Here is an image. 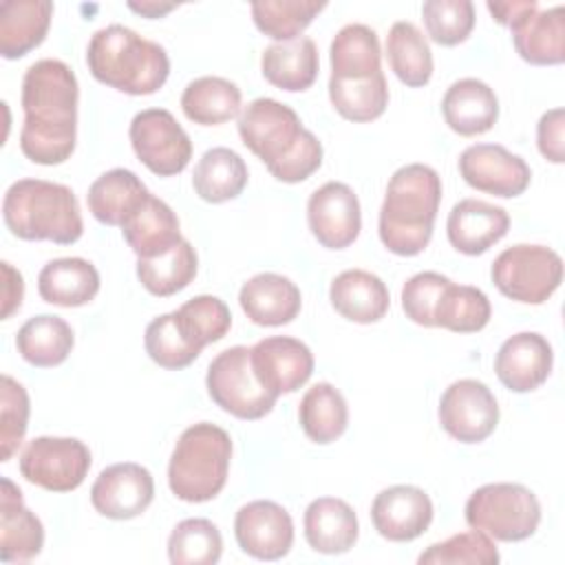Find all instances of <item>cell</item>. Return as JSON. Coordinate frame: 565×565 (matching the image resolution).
<instances>
[{
  "label": "cell",
  "mask_w": 565,
  "mask_h": 565,
  "mask_svg": "<svg viewBox=\"0 0 565 565\" xmlns=\"http://www.w3.org/2000/svg\"><path fill=\"white\" fill-rule=\"evenodd\" d=\"M79 86L62 60H38L22 77L24 124L22 154L40 166H60L71 159L77 141Z\"/></svg>",
  "instance_id": "obj_1"
},
{
  "label": "cell",
  "mask_w": 565,
  "mask_h": 565,
  "mask_svg": "<svg viewBox=\"0 0 565 565\" xmlns=\"http://www.w3.org/2000/svg\"><path fill=\"white\" fill-rule=\"evenodd\" d=\"M238 135L282 183H300L322 166V143L302 126L296 110L278 99L249 102L238 115Z\"/></svg>",
  "instance_id": "obj_2"
},
{
  "label": "cell",
  "mask_w": 565,
  "mask_h": 565,
  "mask_svg": "<svg viewBox=\"0 0 565 565\" xmlns=\"http://www.w3.org/2000/svg\"><path fill=\"white\" fill-rule=\"evenodd\" d=\"M441 203V179L424 163H408L388 179L377 218L382 245L397 256L422 254L430 238Z\"/></svg>",
  "instance_id": "obj_3"
},
{
  "label": "cell",
  "mask_w": 565,
  "mask_h": 565,
  "mask_svg": "<svg viewBox=\"0 0 565 565\" xmlns=\"http://www.w3.org/2000/svg\"><path fill=\"white\" fill-rule=\"evenodd\" d=\"M86 64L99 84L126 95H152L170 75L166 49L124 24H108L93 33Z\"/></svg>",
  "instance_id": "obj_4"
},
{
  "label": "cell",
  "mask_w": 565,
  "mask_h": 565,
  "mask_svg": "<svg viewBox=\"0 0 565 565\" xmlns=\"http://www.w3.org/2000/svg\"><path fill=\"white\" fill-rule=\"evenodd\" d=\"M7 230L22 241L73 245L84 234L77 196L71 188L44 179H18L2 199Z\"/></svg>",
  "instance_id": "obj_5"
},
{
  "label": "cell",
  "mask_w": 565,
  "mask_h": 565,
  "mask_svg": "<svg viewBox=\"0 0 565 565\" xmlns=\"http://www.w3.org/2000/svg\"><path fill=\"white\" fill-rule=\"evenodd\" d=\"M232 459L230 435L210 422L192 424L181 433L168 463L172 494L188 503L214 499L227 481Z\"/></svg>",
  "instance_id": "obj_6"
},
{
  "label": "cell",
  "mask_w": 565,
  "mask_h": 565,
  "mask_svg": "<svg viewBox=\"0 0 565 565\" xmlns=\"http://www.w3.org/2000/svg\"><path fill=\"white\" fill-rule=\"evenodd\" d=\"M466 523L494 541H525L541 523V503L536 494L521 483H486L468 497Z\"/></svg>",
  "instance_id": "obj_7"
},
{
  "label": "cell",
  "mask_w": 565,
  "mask_h": 565,
  "mask_svg": "<svg viewBox=\"0 0 565 565\" xmlns=\"http://www.w3.org/2000/svg\"><path fill=\"white\" fill-rule=\"evenodd\" d=\"M490 278L505 298L541 305L558 289L563 260L552 247L519 243L494 258Z\"/></svg>",
  "instance_id": "obj_8"
},
{
  "label": "cell",
  "mask_w": 565,
  "mask_h": 565,
  "mask_svg": "<svg viewBox=\"0 0 565 565\" xmlns=\"http://www.w3.org/2000/svg\"><path fill=\"white\" fill-rule=\"evenodd\" d=\"M205 386L212 402L238 419H260L276 404V397L258 382L252 351L243 344L221 351L210 362Z\"/></svg>",
  "instance_id": "obj_9"
},
{
  "label": "cell",
  "mask_w": 565,
  "mask_h": 565,
  "mask_svg": "<svg viewBox=\"0 0 565 565\" xmlns=\"http://www.w3.org/2000/svg\"><path fill=\"white\" fill-rule=\"evenodd\" d=\"M90 450L75 437H35L20 455V475L49 492L79 488L90 470Z\"/></svg>",
  "instance_id": "obj_10"
},
{
  "label": "cell",
  "mask_w": 565,
  "mask_h": 565,
  "mask_svg": "<svg viewBox=\"0 0 565 565\" xmlns=\"http://www.w3.org/2000/svg\"><path fill=\"white\" fill-rule=\"evenodd\" d=\"M137 159L157 177L183 172L192 159V141L174 115L166 108L137 113L128 128Z\"/></svg>",
  "instance_id": "obj_11"
},
{
  "label": "cell",
  "mask_w": 565,
  "mask_h": 565,
  "mask_svg": "<svg viewBox=\"0 0 565 565\" xmlns=\"http://www.w3.org/2000/svg\"><path fill=\"white\" fill-rule=\"evenodd\" d=\"M441 428L461 444L488 439L499 424V404L492 391L472 377L452 382L439 399Z\"/></svg>",
  "instance_id": "obj_12"
},
{
  "label": "cell",
  "mask_w": 565,
  "mask_h": 565,
  "mask_svg": "<svg viewBox=\"0 0 565 565\" xmlns=\"http://www.w3.org/2000/svg\"><path fill=\"white\" fill-rule=\"evenodd\" d=\"M459 174L470 188L501 199L523 194L532 179L525 159L499 143L468 146L459 154Z\"/></svg>",
  "instance_id": "obj_13"
},
{
  "label": "cell",
  "mask_w": 565,
  "mask_h": 565,
  "mask_svg": "<svg viewBox=\"0 0 565 565\" xmlns=\"http://www.w3.org/2000/svg\"><path fill=\"white\" fill-rule=\"evenodd\" d=\"M307 223L313 238L327 249L349 247L362 230L358 194L340 181H327L307 201Z\"/></svg>",
  "instance_id": "obj_14"
},
{
  "label": "cell",
  "mask_w": 565,
  "mask_h": 565,
  "mask_svg": "<svg viewBox=\"0 0 565 565\" xmlns=\"http://www.w3.org/2000/svg\"><path fill=\"white\" fill-rule=\"evenodd\" d=\"M234 536L245 554L258 561H278L294 545V521L280 503L256 499L238 508Z\"/></svg>",
  "instance_id": "obj_15"
},
{
  "label": "cell",
  "mask_w": 565,
  "mask_h": 565,
  "mask_svg": "<svg viewBox=\"0 0 565 565\" xmlns=\"http://www.w3.org/2000/svg\"><path fill=\"white\" fill-rule=\"evenodd\" d=\"M154 499V479L148 468L135 461H121L104 468L93 488V508L115 521H128L148 510Z\"/></svg>",
  "instance_id": "obj_16"
},
{
  "label": "cell",
  "mask_w": 565,
  "mask_h": 565,
  "mask_svg": "<svg viewBox=\"0 0 565 565\" xmlns=\"http://www.w3.org/2000/svg\"><path fill=\"white\" fill-rule=\"evenodd\" d=\"M252 366L258 382L278 399L307 384L313 373L311 349L289 335L258 340L252 349Z\"/></svg>",
  "instance_id": "obj_17"
},
{
  "label": "cell",
  "mask_w": 565,
  "mask_h": 565,
  "mask_svg": "<svg viewBox=\"0 0 565 565\" xmlns=\"http://www.w3.org/2000/svg\"><path fill=\"white\" fill-rule=\"evenodd\" d=\"M371 521L377 534L386 541H415L433 523V501L417 486H391L375 494L371 503Z\"/></svg>",
  "instance_id": "obj_18"
},
{
  "label": "cell",
  "mask_w": 565,
  "mask_h": 565,
  "mask_svg": "<svg viewBox=\"0 0 565 565\" xmlns=\"http://www.w3.org/2000/svg\"><path fill=\"white\" fill-rule=\"evenodd\" d=\"M552 362L554 353L547 338L536 331H521L499 347L494 373L508 391L530 393L550 377Z\"/></svg>",
  "instance_id": "obj_19"
},
{
  "label": "cell",
  "mask_w": 565,
  "mask_h": 565,
  "mask_svg": "<svg viewBox=\"0 0 565 565\" xmlns=\"http://www.w3.org/2000/svg\"><path fill=\"white\" fill-rule=\"evenodd\" d=\"M508 212L481 199H461L452 205L446 221L448 243L466 256L486 254L508 234Z\"/></svg>",
  "instance_id": "obj_20"
},
{
  "label": "cell",
  "mask_w": 565,
  "mask_h": 565,
  "mask_svg": "<svg viewBox=\"0 0 565 565\" xmlns=\"http://www.w3.org/2000/svg\"><path fill=\"white\" fill-rule=\"evenodd\" d=\"M238 302L254 324L282 327L300 313L302 296L296 282H291L287 276L263 271L243 282Z\"/></svg>",
  "instance_id": "obj_21"
},
{
  "label": "cell",
  "mask_w": 565,
  "mask_h": 565,
  "mask_svg": "<svg viewBox=\"0 0 565 565\" xmlns=\"http://www.w3.org/2000/svg\"><path fill=\"white\" fill-rule=\"evenodd\" d=\"M44 547L42 521L24 505L20 488L2 477L0 490V558L2 563L33 561Z\"/></svg>",
  "instance_id": "obj_22"
},
{
  "label": "cell",
  "mask_w": 565,
  "mask_h": 565,
  "mask_svg": "<svg viewBox=\"0 0 565 565\" xmlns=\"http://www.w3.org/2000/svg\"><path fill=\"white\" fill-rule=\"evenodd\" d=\"M441 115L448 128L461 137L483 135L499 119V99L486 82L461 77L446 88Z\"/></svg>",
  "instance_id": "obj_23"
},
{
  "label": "cell",
  "mask_w": 565,
  "mask_h": 565,
  "mask_svg": "<svg viewBox=\"0 0 565 565\" xmlns=\"http://www.w3.org/2000/svg\"><path fill=\"white\" fill-rule=\"evenodd\" d=\"M302 527L309 547L320 554H344L360 534L353 508L338 497L313 499L305 510Z\"/></svg>",
  "instance_id": "obj_24"
},
{
  "label": "cell",
  "mask_w": 565,
  "mask_h": 565,
  "mask_svg": "<svg viewBox=\"0 0 565 565\" xmlns=\"http://www.w3.org/2000/svg\"><path fill=\"white\" fill-rule=\"evenodd\" d=\"M121 234L137 258L161 256L183 241L174 210L152 194L121 223Z\"/></svg>",
  "instance_id": "obj_25"
},
{
  "label": "cell",
  "mask_w": 565,
  "mask_h": 565,
  "mask_svg": "<svg viewBox=\"0 0 565 565\" xmlns=\"http://www.w3.org/2000/svg\"><path fill=\"white\" fill-rule=\"evenodd\" d=\"M329 300L333 309L358 324H371L386 316L391 296L384 280L366 269H347L331 280Z\"/></svg>",
  "instance_id": "obj_26"
},
{
  "label": "cell",
  "mask_w": 565,
  "mask_h": 565,
  "mask_svg": "<svg viewBox=\"0 0 565 565\" xmlns=\"http://www.w3.org/2000/svg\"><path fill=\"white\" fill-rule=\"evenodd\" d=\"M53 18L49 0H4L0 2V55L4 60L24 57L46 38Z\"/></svg>",
  "instance_id": "obj_27"
},
{
  "label": "cell",
  "mask_w": 565,
  "mask_h": 565,
  "mask_svg": "<svg viewBox=\"0 0 565 565\" xmlns=\"http://www.w3.org/2000/svg\"><path fill=\"white\" fill-rule=\"evenodd\" d=\"M99 291L97 267L79 256L49 260L38 274V294L57 307L88 305Z\"/></svg>",
  "instance_id": "obj_28"
},
{
  "label": "cell",
  "mask_w": 565,
  "mask_h": 565,
  "mask_svg": "<svg viewBox=\"0 0 565 565\" xmlns=\"http://www.w3.org/2000/svg\"><path fill=\"white\" fill-rule=\"evenodd\" d=\"M320 57L311 38H296L291 42L269 44L260 55L263 77L287 93H302L311 88L318 77Z\"/></svg>",
  "instance_id": "obj_29"
},
{
  "label": "cell",
  "mask_w": 565,
  "mask_h": 565,
  "mask_svg": "<svg viewBox=\"0 0 565 565\" xmlns=\"http://www.w3.org/2000/svg\"><path fill=\"white\" fill-rule=\"evenodd\" d=\"M512 42L521 60L534 66H554L565 60V9L534 11L510 29Z\"/></svg>",
  "instance_id": "obj_30"
},
{
  "label": "cell",
  "mask_w": 565,
  "mask_h": 565,
  "mask_svg": "<svg viewBox=\"0 0 565 565\" xmlns=\"http://www.w3.org/2000/svg\"><path fill=\"white\" fill-rule=\"evenodd\" d=\"M148 188L143 181L126 168H113L99 174L86 194L88 212L104 225H119L146 201Z\"/></svg>",
  "instance_id": "obj_31"
},
{
  "label": "cell",
  "mask_w": 565,
  "mask_h": 565,
  "mask_svg": "<svg viewBox=\"0 0 565 565\" xmlns=\"http://www.w3.org/2000/svg\"><path fill=\"white\" fill-rule=\"evenodd\" d=\"M331 77L329 79H364L382 71V51L377 33L366 24L342 26L329 49Z\"/></svg>",
  "instance_id": "obj_32"
},
{
  "label": "cell",
  "mask_w": 565,
  "mask_h": 565,
  "mask_svg": "<svg viewBox=\"0 0 565 565\" xmlns=\"http://www.w3.org/2000/svg\"><path fill=\"white\" fill-rule=\"evenodd\" d=\"M247 166L238 152L216 146L203 152L192 172V188L207 203L236 199L247 185Z\"/></svg>",
  "instance_id": "obj_33"
},
{
  "label": "cell",
  "mask_w": 565,
  "mask_h": 565,
  "mask_svg": "<svg viewBox=\"0 0 565 565\" xmlns=\"http://www.w3.org/2000/svg\"><path fill=\"white\" fill-rule=\"evenodd\" d=\"M75 335L71 324L51 313H40L29 318L15 335L18 353L33 366L51 369L62 364L73 351Z\"/></svg>",
  "instance_id": "obj_34"
},
{
  "label": "cell",
  "mask_w": 565,
  "mask_h": 565,
  "mask_svg": "<svg viewBox=\"0 0 565 565\" xmlns=\"http://www.w3.org/2000/svg\"><path fill=\"white\" fill-rule=\"evenodd\" d=\"M241 88L216 75L192 79L181 95L183 115L199 126H218L241 113Z\"/></svg>",
  "instance_id": "obj_35"
},
{
  "label": "cell",
  "mask_w": 565,
  "mask_h": 565,
  "mask_svg": "<svg viewBox=\"0 0 565 565\" xmlns=\"http://www.w3.org/2000/svg\"><path fill=\"white\" fill-rule=\"evenodd\" d=\"M298 422L313 444H331L347 430V399L333 384L318 382L302 395L298 404Z\"/></svg>",
  "instance_id": "obj_36"
},
{
  "label": "cell",
  "mask_w": 565,
  "mask_h": 565,
  "mask_svg": "<svg viewBox=\"0 0 565 565\" xmlns=\"http://www.w3.org/2000/svg\"><path fill=\"white\" fill-rule=\"evenodd\" d=\"M386 57L395 77L408 88H422L433 77L430 46L413 22L399 20L388 29Z\"/></svg>",
  "instance_id": "obj_37"
},
{
  "label": "cell",
  "mask_w": 565,
  "mask_h": 565,
  "mask_svg": "<svg viewBox=\"0 0 565 565\" xmlns=\"http://www.w3.org/2000/svg\"><path fill=\"white\" fill-rule=\"evenodd\" d=\"M199 269V258L190 241H179L172 249L154 258L137 260V278L141 287L159 298H168L185 289Z\"/></svg>",
  "instance_id": "obj_38"
},
{
  "label": "cell",
  "mask_w": 565,
  "mask_h": 565,
  "mask_svg": "<svg viewBox=\"0 0 565 565\" xmlns=\"http://www.w3.org/2000/svg\"><path fill=\"white\" fill-rule=\"evenodd\" d=\"M329 99L335 113L353 124H366L382 117L388 106L384 71L364 79H329Z\"/></svg>",
  "instance_id": "obj_39"
},
{
  "label": "cell",
  "mask_w": 565,
  "mask_h": 565,
  "mask_svg": "<svg viewBox=\"0 0 565 565\" xmlns=\"http://www.w3.org/2000/svg\"><path fill=\"white\" fill-rule=\"evenodd\" d=\"M490 300L479 287L450 280L437 302L435 324L452 333H477L490 322Z\"/></svg>",
  "instance_id": "obj_40"
},
{
  "label": "cell",
  "mask_w": 565,
  "mask_h": 565,
  "mask_svg": "<svg viewBox=\"0 0 565 565\" xmlns=\"http://www.w3.org/2000/svg\"><path fill=\"white\" fill-rule=\"evenodd\" d=\"M327 7L316 0H260L252 2V18L260 33L278 42H291Z\"/></svg>",
  "instance_id": "obj_41"
},
{
  "label": "cell",
  "mask_w": 565,
  "mask_h": 565,
  "mask_svg": "<svg viewBox=\"0 0 565 565\" xmlns=\"http://www.w3.org/2000/svg\"><path fill=\"white\" fill-rule=\"evenodd\" d=\"M223 554V536L210 519H183L168 536L172 565H214Z\"/></svg>",
  "instance_id": "obj_42"
},
{
  "label": "cell",
  "mask_w": 565,
  "mask_h": 565,
  "mask_svg": "<svg viewBox=\"0 0 565 565\" xmlns=\"http://www.w3.org/2000/svg\"><path fill=\"white\" fill-rule=\"evenodd\" d=\"M174 316L181 331L201 351L207 344L223 340L232 327V313L227 305L221 298L207 296V294L190 298L174 311Z\"/></svg>",
  "instance_id": "obj_43"
},
{
  "label": "cell",
  "mask_w": 565,
  "mask_h": 565,
  "mask_svg": "<svg viewBox=\"0 0 565 565\" xmlns=\"http://www.w3.org/2000/svg\"><path fill=\"white\" fill-rule=\"evenodd\" d=\"M143 347L150 360L168 371H179L190 366L199 355L201 349L188 340L181 331L174 311L161 313L146 327Z\"/></svg>",
  "instance_id": "obj_44"
},
{
  "label": "cell",
  "mask_w": 565,
  "mask_h": 565,
  "mask_svg": "<svg viewBox=\"0 0 565 565\" xmlns=\"http://www.w3.org/2000/svg\"><path fill=\"white\" fill-rule=\"evenodd\" d=\"M499 550L494 539H490L481 530H470L461 534H452L441 543H433L417 558L419 565H497Z\"/></svg>",
  "instance_id": "obj_45"
},
{
  "label": "cell",
  "mask_w": 565,
  "mask_h": 565,
  "mask_svg": "<svg viewBox=\"0 0 565 565\" xmlns=\"http://www.w3.org/2000/svg\"><path fill=\"white\" fill-rule=\"evenodd\" d=\"M426 33L441 46H457L475 29V4L470 0H426L422 4Z\"/></svg>",
  "instance_id": "obj_46"
},
{
  "label": "cell",
  "mask_w": 565,
  "mask_h": 565,
  "mask_svg": "<svg viewBox=\"0 0 565 565\" xmlns=\"http://www.w3.org/2000/svg\"><path fill=\"white\" fill-rule=\"evenodd\" d=\"M29 395L26 388L13 380L11 375H2L0 380V461H9L20 444L24 441V433L29 426Z\"/></svg>",
  "instance_id": "obj_47"
},
{
  "label": "cell",
  "mask_w": 565,
  "mask_h": 565,
  "mask_svg": "<svg viewBox=\"0 0 565 565\" xmlns=\"http://www.w3.org/2000/svg\"><path fill=\"white\" fill-rule=\"evenodd\" d=\"M450 278L437 274V271H419L411 276L402 287V309L408 320H413L419 327H437L435 324V311L437 302L441 298V291Z\"/></svg>",
  "instance_id": "obj_48"
},
{
  "label": "cell",
  "mask_w": 565,
  "mask_h": 565,
  "mask_svg": "<svg viewBox=\"0 0 565 565\" xmlns=\"http://www.w3.org/2000/svg\"><path fill=\"white\" fill-rule=\"evenodd\" d=\"M563 128H565V110L552 108L541 115L536 124V146L541 154L552 163L565 161V148H563Z\"/></svg>",
  "instance_id": "obj_49"
},
{
  "label": "cell",
  "mask_w": 565,
  "mask_h": 565,
  "mask_svg": "<svg viewBox=\"0 0 565 565\" xmlns=\"http://www.w3.org/2000/svg\"><path fill=\"white\" fill-rule=\"evenodd\" d=\"M486 7H488V11L492 13V18H494L499 24L508 26V29L516 26V24H519V22H523L527 15H532L534 11H539V2H536V0L488 2Z\"/></svg>",
  "instance_id": "obj_50"
},
{
  "label": "cell",
  "mask_w": 565,
  "mask_h": 565,
  "mask_svg": "<svg viewBox=\"0 0 565 565\" xmlns=\"http://www.w3.org/2000/svg\"><path fill=\"white\" fill-rule=\"evenodd\" d=\"M2 276H4V285H2V320H7L22 305L24 280H22V274L18 269H13L11 263H7V260H2Z\"/></svg>",
  "instance_id": "obj_51"
},
{
  "label": "cell",
  "mask_w": 565,
  "mask_h": 565,
  "mask_svg": "<svg viewBox=\"0 0 565 565\" xmlns=\"http://www.w3.org/2000/svg\"><path fill=\"white\" fill-rule=\"evenodd\" d=\"M177 4H161V2H128V9H132L135 13H141L146 18H161L166 15L168 11H172Z\"/></svg>",
  "instance_id": "obj_52"
}]
</instances>
